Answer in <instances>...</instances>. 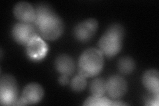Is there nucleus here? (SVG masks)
Instances as JSON below:
<instances>
[{
  "mask_svg": "<svg viewBox=\"0 0 159 106\" xmlns=\"http://www.w3.org/2000/svg\"><path fill=\"white\" fill-rule=\"evenodd\" d=\"M90 92L93 96H103L107 92V82L101 78L93 80L90 84Z\"/></svg>",
  "mask_w": 159,
  "mask_h": 106,
  "instance_id": "ddd939ff",
  "label": "nucleus"
},
{
  "mask_svg": "<svg viewBox=\"0 0 159 106\" xmlns=\"http://www.w3.org/2000/svg\"><path fill=\"white\" fill-rule=\"evenodd\" d=\"M13 13L20 22L34 23L36 18L35 9L26 2H20L14 7Z\"/></svg>",
  "mask_w": 159,
  "mask_h": 106,
  "instance_id": "9d476101",
  "label": "nucleus"
},
{
  "mask_svg": "<svg viewBox=\"0 0 159 106\" xmlns=\"http://www.w3.org/2000/svg\"><path fill=\"white\" fill-rule=\"evenodd\" d=\"M86 78H85L81 74L76 76L71 81L70 85L72 89L74 92H82L86 86Z\"/></svg>",
  "mask_w": 159,
  "mask_h": 106,
  "instance_id": "dca6fc26",
  "label": "nucleus"
},
{
  "mask_svg": "<svg viewBox=\"0 0 159 106\" xmlns=\"http://www.w3.org/2000/svg\"><path fill=\"white\" fill-rule=\"evenodd\" d=\"M125 30L119 24H112L98 42L99 50L103 56L108 58L115 57L121 51Z\"/></svg>",
  "mask_w": 159,
  "mask_h": 106,
  "instance_id": "f03ea898",
  "label": "nucleus"
},
{
  "mask_svg": "<svg viewBox=\"0 0 159 106\" xmlns=\"http://www.w3.org/2000/svg\"><path fill=\"white\" fill-rule=\"evenodd\" d=\"M103 55L96 48L86 50L79 59V73L85 78L96 76L101 72L104 65Z\"/></svg>",
  "mask_w": 159,
  "mask_h": 106,
  "instance_id": "7ed1b4c3",
  "label": "nucleus"
},
{
  "mask_svg": "<svg viewBox=\"0 0 159 106\" xmlns=\"http://www.w3.org/2000/svg\"><path fill=\"white\" fill-rule=\"evenodd\" d=\"M127 91V83L123 77L113 75L107 82V92L113 99L121 98Z\"/></svg>",
  "mask_w": 159,
  "mask_h": 106,
  "instance_id": "1a4fd4ad",
  "label": "nucleus"
},
{
  "mask_svg": "<svg viewBox=\"0 0 159 106\" xmlns=\"http://www.w3.org/2000/svg\"><path fill=\"white\" fill-rule=\"evenodd\" d=\"M98 28V23L95 19H86L79 23L74 28V36L80 41H88L96 34Z\"/></svg>",
  "mask_w": 159,
  "mask_h": 106,
  "instance_id": "0eeeda50",
  "label": "nucleus"
},
{
  "mask_svg": "<svg viewBox=\"0 0 159 106\" xmlns=\"http://www.w3.org/2000/svg\"><path fill=\"white\" fill-rule=\"evenodd\" d=\"M36 18L34 25L43 39L54 41L61 36L64 31L62 19L48 5L41 4L35 9Z\"/></svg>",
  "mask_w": 159,
  "mask_h": 106,
  "instance_id": "f257e3e1",
  "label": "nucleus"
},
{
  "mask_svg": "<svg viewBox=\"0 0 159 106\" xmlns=\"http://www.w3.org/2000/svg\"><path fill=\"white\" fill-rule=\"evenodd\" d=\"M55 68L61 74L70 76L75 70L73 59L66 54H61L55 60Z\"/></svg>",
  "mask_w": 159,
  "mask_h": 106,
  "instance_id": "f8f14e48",
  "label": "nucleus"
},
{
  "mask_svg": "<svg viewBox=\"0 0 159 106\" xmlns=\"http://www.w3.org/2000/svg\"><path fill=\"white\" fill-rule=\"evenodd\" d=\"M144 86L155 95H158L159 93V73L157 70H148L145 72L143 76Z\"/></svg>",
  "mask_w": 159,
  "mask_h": 106,
  "instance_id": "9b49d317",
  "label": "nucleus"
},
{
  "mask_svg": "<svg viewBox=\"0 0 159 106\" xmlns=\"http://www.w3.org/2000/svg\"><path fill=\"white\" fill-rule=\"evenodd\" d=\"M118 68L122 74H131L135 68V61L131 57H124L119 59L118 62Z\"/></svg>",
  "mask_w": 159,
  "mask_h": 106,
  "instance_id": "2eb2a0df",
  "label": "nucleus"
},
{
  "mask_svg": "<svg viewBox=\"0 0 159 106\" xmlns=\"http://www.w3.org/2000/svg\"><path fill=\"white\" fill-rule=\"evenodd\" d=\"M26 46L28 57L35 61L43 59L48 52L47 44L39 35L32 39Z\"/></svg>",
  "mask_w": 159,
  "mask_h": 106,
  "instance_id": "6e6552de",
  "label": "nucleus"
},
{
  "mask_svg": "<svg viewBox=\"0 0 159 106\" xmlns=\"http://www.w3.org/2000/svg\"><path fill=\"white\" fill-rule=\"evenodd\" d=\"M126 104L119 101H111L103 96L95 97L91 96L86 99L84 105H126Z\"/></svg>",
  "mask_w": 159,
  "mask_h": 106,
  "instance_id": "4468645a",
  "label": "nucleus"
},
{
  "mask_svg": "<svg viewBox=\"0 0 159 106\" xmlns=\"http://www.w3.org/2000/svg\"><path fill=\"white\" fill-rule=\"evenodd\" d=\"M19 93L16 78L11 75L2 76L0 80V102L3 105H15Z\"/></svg>",
  "mask_w": 159,
  "mask_h": 106,
  "instance_id": "20e7f679",
  "label": "nucleus"
},
{
  "mask_svg": "<svg viewBox=\"0 0 159 106\" xmlns=\"http://www.w3.org/2000/svg\"><path fill=\"white\" fill-rule=\"evenodd\" d=\"M38 35H39L38 30L33 23H17L12 29L14 40L20 44L27 45L32 39Z\"/></svg>",
  "mask_w": 159,
  "mask_h": 106,
  "instance_id": "39448f33",
  "label": "nucleus"
},
{
  "mask_svg": "<svg viewBox=\"0 0 159 106\" xmlns=\"http://www.w3.org/2000/svg\"><path fill=\"white\" fill-rule=\"evenodd\" d=\"M44 96V90L41 85L31 83L24 88L22 96L17 101L16 105H31L39 103Z\"/></svg>",
  "mask_w": 159,
  "mask_h": 106,
  "instance_id": "423d86ee",
  "label": "nucleus"
},
{
  "mask_svg": "<svg viewBox=\"0 0 159 106\" xmlns=\"http://www.w3.org/2000/svg\"><path fill=\"white\" fill-rule=\"evenodd\" d=\"M58 81L60 82V84L62 85H66L68 84L69 80H68V76L67 75H64L62 74L61 76H60Z\"/></svg>",
  "mask_w": 159,
  "mask_h": 106,
  "instance_id": "f3484780",
  "label": "nucleus"
}]
</instances>
